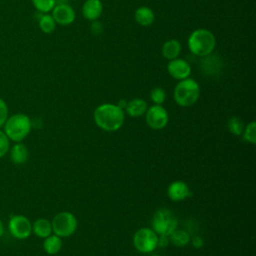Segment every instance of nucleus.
<instances>
[{
	"label": "nucleus",
	"mask_w": 256,
	"mask_h": 256,
	"mask_svg": "<svg viewBox=\"0 0 256 256\" xmlns=\"http://www.w3.org/2000/svg\"><path fill=\"white\" fill-rule=\"evenodd\" d=\"M96 125L105 131H116L124 123V111L116 104L105 103L99 105L93 114Z\"/></svg>",
	"instance_id": "1"
},
{
	"label": "nucleus",
	"mask_w": 256,
	"mask_h": 256,
	"mask_svg": "<svg viewBox=\"0 0 256 256\" xmlns=\"http://www.w3.org/2000/svg\"><path fill=\"white\" fill-rule=\"evenodd\" d=\"M188 48L192 54L204 57L213 52L216 47V38L214 34L205 28L194 30L188 38Z\"/></svg>",
	"instance_id": "2"
},
{
	"label": "nucleus",
	"mask_w": 256,
	"mask_h": 256,
	"mask_svg": "<svg viewBox=\"0 0 256 256\" xmlns=\"http://www.w3.org/2000/svg\"><path fill=\"white\" fill-rule=\"evenodd\" d=\"M200 96V86L198 82L192 78L179 80L174 88L173 98L175 102L182 107L192 106L197 102Z\"/></svg>",
	"instance_id": "3"
},
{
	"label": "nucleus",
	"mask_w": 256,
	"mask_h": 256,
	"mask_svg": "<svg viewBox=\"0 0 256 256\" xmlns=\"http://www.w3.org/2000/svg\"><path fill=\"white\" fill-rule=\"evenodd\" d=\"M4 132L13 142H21L30 133L32 123L30 118L23 113H17L7 118L4 123Z\"/></svg>",
	"instance_id": "4"
},
{
	"label": "nucleus",
	"mask_w": 256,
	"mask_h": 256,
	"mask_svg": "<svg viewBox=\"0 0 256 256\" xmlns=\"http://www.w3.org/2000/svg\"><path fill=\"white\" fill-rule=\"evenodd\" d=\"M151 224L155 233L160 236H169L176 229L178 221L171 210L161 208L154 213Z\"/></svg>",
	"instance_id": "5"
},
{
	"label": "nucleus",
	"mask_w": 256,
	"mask_h": 256,
	"mask_svg": "<svg viewBox=\"0 0 256 256\" xmlns=\"http://www.w3.org/2000/svg\"><path fill=\"white\" fill-rule=\"evenodd\" d=\"M51 225L55 235L61 238L69 237L77 229V219L72 213L64 211L54 216Z\"/></svg>",
	"instance_id": "6"
},
{
	"label": "nucleus",
	"mask_w": 256,
	"mask_h": 256,
	"mask_svg": "<svg viewBox=\"0 0 256 256\" xmlns=\"http://www.w3.org/2000/svg\"><path fill=\"white\" fill-rule=\"evenodd\" d=\"M159 236L150 228H140L133 237L134 247L142 253H150L158 246Z\"/></svg>",
	"instance_id": "7"
},
{
	"label": "nucleus",
	"mask_w": 256,
	"mask_h": 256,
	"mask_svg": "<svg viewBox=\"0 0 256 256\" xmlns=\"http://www.w3.org/2000/svg\"><path fill=\"white\" fill-rule=\"evenodd\" d=\"M10 234L19 240L27 239L32 233V224L29 219L23 215H14L8 222Z\"/></svg>",
	"instance_id": "8"
},
{
	"label": "nucleus",
	"mask_w": 256,
	"mask_h": 256,
	"mask_svg": "<svg viewBox=\"0 0 256 256\" xmlns=\"http://www.w3.org/2000/svg\"><path fill=\"white\" fill-rule=\"evenodd\" d=\"M146 122L148 126L154 130L164 128L169 120L168 113L162 105H153L147 108L146 111Z\"/></svg>",
	"instance_id": "9"
},
{
	"label": "nucleus",
	"mask_w": 256,
	"mask_h": 256,
	"mask_svg": "<svg viewBox=\"0 0 256 256\" xmlns=\"http://www.w3.org/2000/svg\"><path fill=\"white\" fill-rule=\"evenodd\" d=\"M75 11L67 3H58L52 9V17L54 18L56 24L67 26L73 23L75 20Z\"/></svg>",
	"instance_id": "10"
},
{
	"label": "nucleus",
	"mask_w": 256,
	"mask_h": 256,
	"mask_svg": "<svg viewBox=\"0 0 256 256\" xmlns=\"http://www.w3.org/2000/svg\"><path fill=\"white\" fill-rule=\"evenodd\" d=\"M167 71L171 77L176 80H183L188 78L191 73V66L190 64L181 58H175L170 60L167 65Z\"/></svg>",
	"instance_id": "11"
},
{
	"label": "nucleus",
	"mask_w": 256,
	"mask_h": 256,
	"mask_svg": "<svg viewBox=\"0 0 256 256\" xmlns=\"http://www.w3.org/2000/svg\"><path fill=\"white\" fill-rule=\"evenodd\" d=\"M167 195L172 201H182L191 195L188 185L183 181L172 182L167 189Z\"/></svg>",
	"instance_id": "12"
},
{
	"label": "nucleus",
	"mask_w": 256,
	"mask_h": 256,
	"mask_svg": "<svg viewBox=\"0 0 256 256\" xmlns=\"http://www.w3.org/2000/svg\"><path fill=\"white\" fill-rule=\"evenodd\" d=\"M103 12L101 0H86L82 6V14L87 20H97Z\"/></svg>",
	"instance_id": "13"
},
{
	"label": "nucleus",
	"mask_w": 256,
	"mask_h": 256,
	"mask_svg": "<svg viewBox=\"0 0 256 256\" xmlns=\"http://www.w3.org/2000/svg\"><path fill=\"white\" fill-rule=\"evenodd\" d=\"M29 158V151L26 145L21 142H17L10 151V159L16 165H22L27 162Z\"/></svg>",
	"instance_id": "14"
},
{
	"label": "nucleus",
	"mask_w": 256,
	"mask_h": 256,
	"mask_svg": "<svg viewBox=\"0 0 256 256\" xmlns=\"http://www.w3.org/2000/svg\"><path fill=\"white\" fill-rule=\"evenodd\" d=\"M147 103L141 98H134L127 102L126 112L131 117H140L147 111Z\"/></svg>",
	"instance_id": "15"
},
{
	"label": "nucleus",
	"mask_w": 256,
	"mask_h": 256,
	"mask_svg": "<svg viewBox=\"0 0 256 256\" xmlns=\"http://www.w3.org/2000/svg\"><path fill=\"white\" fill-rule=\"evenodd\" d=\"M135 20L136 22L141 25V26H150L154 20H155V14L152 11V9H150L147 6H141L139 8H137V10L135 11Z\"/></svg>",
	"instance_id": "16"
},
{
	"label": "nucleus",
	"mask_w": 256,
	"mask_h": 256,
	"mask_svg": "<svg viewBox=\"0 0 256 256\" xmlns=\"http://www.w3.org/2000/svg\"><path fill=\"white\" fill-rule=\"evenodd\" d=\"M162 55L165 59L173 60L175 58H178L180 52H181V44L176 39H170L167 40L161 49Z\"/></svg>",
	"instance_id": "17"
},
{
	"label": "nucleus",
	"mask_w": 256,
	"mask_h": 256,
	"mask_svg": "<svg viewBox=\"0 0 256 256\" xmlns=\"http://www.w3.org/2000/svg\"><path fill=\"white\" fill-rule=\"evenodd\" d=\"M32 231L40 238H46L52 233L51 222L45 218H38L32 225Z\"/></svg>",
	"instance_id": "18"
},
{
	"label": "nucleus",
	"mask_w": 256,
	"mask_h": 256,
	"mask_svg": "<svg viewBox=\"0 0 256 256\" xmlns=\"http://www.w3.org/2000/svg\"><path fill=\"white\" fill-rule=\"evenodd\" d=\"M43 242V249L49 255L57 254L62 248V240L61 237L57 235H49L48 237L44 238Z\"/></svg>",
	"instance_id": "19"
},
{
	"label": "nucleus",
	"mask_w": 256,
	"mask_h": 256,
	"mask_svg": "<svg viewBox=\"0 0 256 256\" xmlns=\"http://www.w3.org/2000/svg\"><path fill=\"white\" fill-rule=\"evenodd\" d=\"M38 25L40 30L45 34L52 33L56 28V22L52 15H49L47 13L41 14L38 20Z\"/></svg>",
	"instance_id": "20"
},
{
	"label": "nucleus",
	"mask_w": 256,
	"mask_h": 256,
	"mask_svg": "<svg viewBox=\"0 0 256 256\" xmlns=\"http://www.w3.org/2000/svg\"><path fill=\"white\" fill-rule=\"evenodd\" d=\"M168 237H169L170 241L172 242V244H174L176 246H179V247L187 245L190 241L189 233L187 231L179 230L177 228Z\"/></svg>",
	"instance_id": "21"
},
{
	"label": "nucleus",
	"mask_w": 256,
	"mask_h": 256,
	"mask_svg": "<svg viewBox=\"0 0 256 256\" xmlns=\"http://www.w3.org/2000/svg\"><path fill=\"white\" fill-rule=\"evenodd\" d=\"M31 1L34 8L42 14L52 11V9L57 4V0H31Z\"/></svg>",
	"instance_id": "22"
},
{
	"label": "nucleus",
	"mask_w": 256,
	"mask_h": 256,
	"mask_svg": "<svg viewBox=\"0 0 256 256\" xmlns=\"http://www.w3.org/2000/svg\"><path fill=\"white\" fill-rule=\"evenodd\" d=\"M227 125H228L229 131L232 134L237 135V136L241 135L243 133V131H244V128H245V126L243 124V121L240 118H238V117L230 118Z\"/></svg>",
	"instance_id": "23"
},
{
	"label": "nucleus",
	"mask_w": 256,
	"mask_h": 256,
	"mask_svg": "<svg viewBox=\"0 0 256 256\" xmlns=\"http://www.w3.org/2000/svg\"><path fill=\"white\" fill-rule=\"evenodd\" d=\"M242 134L244 136V139L247 142L255 144L256 143V123H255V121L250 122L244 128V131H243Z\"/></svg>",
	"instance_id": "24"
},
{
	"label": "nucleus",
	"mask_w": 256,
	"mask_h": 256,
	"mask_svg": "<svg viewBox=\"0 0 256 256\" xmlns=\"http://www.w3.org/2000/svg\"><path fill=\"white\" fill-rule=\"evenodd\" d=\"M150 98L151 100L157 104V105H161L164 103L165 99H166V93L164 91L163 88L161 87H155L154 89L151 90L150 92Z\"/></svg>",
	"instance_id": "25"
},
{
	"label": "nucleus",
	"mask_w": 256,
	"mask_h": 256,
	"mask_svg": "<svg viewBox=\"0 0 256 256\" xmlns=\"http://www.w3.org/2000/svg\"><path fill=\"white\" fill-rule=\"evenodd\" d=\"M10 148V140L4 131L0 130V158L5 156Z\"/></svg>",
	"instance_id": "26"
},
{
	"label": "nucleus",
	"mask_w": 256,
	"mask_h": 256,
	"mask_svg": "<svg viewBox=\"0 0 256 256\" xmlns=\"http://www.w3.org/2000/svg\"><path fill=\"white\" fill-rule=\"evenodd\" d=\"M8 118V106L6 102L0 97V128L4 125Z\"/></svg>",
	"instance_id": "27"
},
{
	"label": "nucleus",
	"mask_w": 256,
	"mask_h": 256,
	"mask_svg": "<svg viewBox=\"0 0 256 256\" xmlns=\"http://www.w3.org/2000/svg\"><path fill=\"white\" fill-rule=\"evenodd\" d=\"M102 30H103V26L101 25V23L98 22V21H96V20H94L93 23H92V25H91V32H92L93 34L98 35V34H100V33L102 32Z\"/></svg>",
	"instance_id": "28"
},
{
	"label": "nucleus",
	"mask_w": 256,
	"mask_h": 256,
	"mask_svg": "<svg viewBox=\"0 0 256 256\" xmlns=\"http://www.w3.org/2000/svg\"><path fill=\"white\" fill-rule=\"evenodd\" d=\"M192 243H193V246L196 247V248H200L202 247L203 245V240L200 238V237H194L193 240H192Z\"/></svg>",
	"instance_id": "29"
},
{
	"label": "nucleus",
	"mask_w": 256,
	"mask_h": 256,
	"mask_svg": "<svg viewBox=\"0 0 256 256\" xmlns=\"http://www.w3.org/2000/svg\"><path fill=\"white\" fill-rule=\"evenodd\" d=\"M3 233H4V226H3V222H2V220L0 219V238L2 237Z\"/></svg>",
	"instance_id": "30"
}]
</instances>
